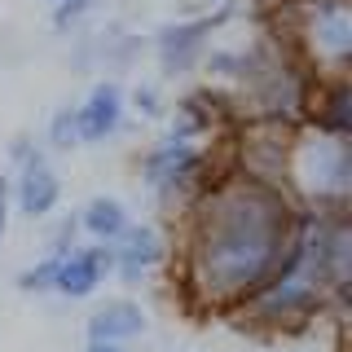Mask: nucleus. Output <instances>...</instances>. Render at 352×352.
Here are the masks:
<instances>
[{"label":"nucleus","mask_w":352,"mask_h":352,"mask_svg":"<svg viewBox=\"0 0 352 352\" xmlns=\"http://www.w3.org/2000/svg\"><path fill=\"white\" fill-rule=\"evenodd\" d=\"M84 352H128V348H119V344H84Z\"/></svg>","instance_id":"nucleus-19"},{"label":"nucleus","mask_w":352,"mask_h":352,"mask_svg":"<svg viewBox=\"0 0 352 352\" xmlns=\"http://www.w3.org/2000/svg\"><path fill=\"white\" fill-rule=\"evenodd\" d=\"M9 207H14V185H9V176L0 172V242L9 234Z\"/></svg>","instance_id":"nucleus-18"},{"label":"nucleus","mask_w":352,"mask_h":352,"mask_svg":"<svg viewBox=\"0 0 352 352\" xmlns=\"http://www.w3.org/2000/svg\"><path fill=\"white\" fill-rule=\"evenodd\" d=\"M304 119L313 132H326V137H352V84L348 75H330L322 88L308 93Z\"/></svg>","instance_id":"nucleus-11"},{"label":"nucleus","mask_w":352,"mask_h":352,"mask_svg":"<svg viewBox=\"0 0 352 352\" xmlns=\"http://www.w3.org/2000/svg\"><path fill=\"white\" fill-rule=\"evenodd\" d=\"M282 190L300 212H348L352 194V150L344 137H326L295 124L286 141Z\"/></svg>","instance_id":"nucleus-2"},{"label":"nucleus","mask_w":352,"mask_h":352,"mask_svg":"<svg viewBox=\"0 0 352 352\" xmlns=\"http://www.w3.org/2000/svg\"><path fill=\"white\" fill-rule=\"evenodd\" d=\"M110 256H115V278L137 286L168 260V242H163L159 225H150V220H128V229L110 242Z\"/></svg>","instance_id":"nucleus-7"},{"label":"nucleus","mask_w":352,"mask_h":352,"mask_svg":"<svg viewBox=\"0 0 352 352\" xmlns=\"http://www.w3.org/2000/svg\"><path fill=\"white\" fill-rule=\"evenodd\" d=\"M300 44L317 71L344 75L352 62V14L344 0H304Z\"/></svg>","instance_id":"nucleus-5"},{"label":"nucleus","mask_w":352,"mask_h":352,"mask_svg":"<svg viewBox=\"0 0 352 352\" xmlns=\"http://www.w3.org/2000/svg\"><path fill=\"white\" fill-rule=\"evenodd\" d=\"M110 273H115V256H110L106 242H93V247H71L58 260V278H53V291L66 295V300H88V295L102 286Z\"/></svg>","instance_id":"nucleus-9"},{"label":"nucleus","mask_w":352,"mask_h":352,"mask_svg":"<svg viewBox=\"0 0 352 352\" xmlns=\"http://www.w3.org/2000/svg\"><path fill=\"white\" fill-rule=\"evenodd\" d=\"M150 330V317L137 300H106L88 317V344H119L128 348L132 339H141Z\"/></svg>","instance_id":"nucleus-12"},{"label":"nucleus","mask_w":352,"mask_h":352,"mask_svg":"<svg viewBox=\"0 0 352 352\" xmlns=\"http://www.w3.org/2000/svg\"><path fill=\"white\" fill-rule=\"evenodd\" d=\"M300 207L286 190L229 172L207 181L190 203L185 282L207 308H238L278 278L295 238Z\"/></svg>","instance_id":"nucleus-1"},{"label":"nucleus","mask_w":352,"mask_h":352,"mask_svg":"<svg viewBox=\"0 0 352 352\" xmlns=\"http://www.w3.org/2000/svg\"><path fill=\"white\" fill-rule=\"evenodd\" d=\"M97 0H58V9H53V27H75L80 18H88V9H93Z\"/></svg>","instance_id":"nucleus-16"},{"label":"nucleus","mask_w":352,"mask_h":352,"mask_svg":"<svg viewBox=\"0 0 352 352\" xmlns=\"http://www.w3.org/2000/svg\"><path fill=\"white\" fill-rule=\"evenodd\" d=\"M141 181L150 185L159 198H185L198 194L207 185V150L198 141H181V137H163L141 154Z\"/></svg>","instance_id":"nucleus-4"},{"label":"nucleus","mask_w":352,"mask_h":352,"mask_svg":"<svg viewBox=\"0 0 352 352\" xmlns=\"http://www.w3.org/2000/svg\"><path fill=\"white\" fill-rule=\"evenodd\" d=\"M80 220V234H88L93 242H115L119 234L128 229V207H124V198H115V194H97V198H88L84 203V212L75 216Z\"/></svg>","instance_id":"nucleus-13"},{"label":"nucleus","mask_w":352,"mask_h":352,"mask_svg":"<svg viewBox=\"0 0 352 352\" xmlns=\"http://www.w3.org/2000/svg\"><path fill=\"white\" fill-rule=\"evenodd\" d=\"M58 260H62V256H44V260L31 264V269H22L18 286H22L27 295H44V291H53V278H58Z\"/></svg>","instance_id":"nucleus-14"},{"label":"nucleus","mask_w":352,"mask_h":352,"mask_svg":"<svg viewBox=\"0 0 352 352\" xmlns=\"http://www.w3.org/2000/svg\"><path fill=\"white\" fill-rule=\"evenodd\" d=\"M124 128V88L115 80H97L88 88V97L75 106V132L80 146H97V141L115 137Z\"/></svg>","instance_id":"nucleus-10"},{"label":"nucleus","mask_w":352,"mask_h":352,"mask_svg":"<svg viewBox=\"0 0 352 352\" xmlns=\"http://www.w3.org/2000/svg\"><path fill=\"white\" fill-rule=\"evenodd\" d=\"M132 106H137L146 119H159V115H163V97H159V88H154L150 80H146V84H137V88H132Z\"/></svg>","instance_id":"nucleus-17"},{"label":"nucleus","mask_w":352,"mask_h":352,"mask_svg":"<svg viewBox=\"0 0 352 352\" xmlns=\"http://www.w3.org/2000/svg\"><path fill=\"white\" fill-rule=\"evenodd\" d=\"M330 295L322 286H313L308 278H300L295 269H278V278L269 286H260L251 300L238 304V317L256 330H304L322 313V304Z\"/></svg>","instance_id":"nucleus-3"},{"label":"nucleus","mask_w":352,"mask_h":352,"mask_svg":"<svg viewBox=\"0 0 352 352\" xmlns=\"http://www.w3.org/2000/svg\"><path fill=\"white\" fill-rule=\"evenodd\" d=\"M49 146L53 150H75L80 146V132H75V106H62L49 119Z\"/></svg>","instance_id":"nucleus-15"},{"label":"nucleus","mask_w":352,"mask_h":352,"mask_svg":"<svg viewBox=\"0 0 352 352\" xmlns=\"http://www.w3.org/2000/svg\"><path fill=\"white\" fill-rule=\"evenodd\" d=\"M225 22V14H207V18H176L168 27H159L154 36V58H159L163 75H190L212 49L216 27Z\"/></svg>","instance_id":"nucleus-6"},{"label":"nucleus","mask_w":352,"mask_h":352,"mask_svg":"<svg viewBox=\"0 0 352 352\" xmlns=\"http://www.w3.org/2000/svg\"><path fill=\"white\" fill-rule=\"evenodd\" d=\"M9 185H14V207H18L27 220L53 216V212H58V203H62V181H58L53 163L44 159L40 150L31 154V159L18 163V172L9 176Z\"/></svg>","instance_id":"nucleus-8"}]
</instances>
